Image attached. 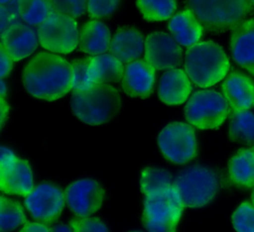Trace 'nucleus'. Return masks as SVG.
<instances>
[{"instance_id":"423d86ee","label":"nucleus","mask_w":254,"mask_h":232,"mask_svg":"<svg viewBox=\"0 0 254 232\" xmlns=\"http://www.w3.org/2000/svg\"><path fill=\"white\" fill-rule=\"evenodd\" d=\"M229 113L227 100L214 90L196 91L185 107L186 119L198 129L218 128Z\"/></svg>"},{"instance_id":"dca6fc26","label":"nucleus","mask_w":254,"mask_h":232,"mask_svg":"<svg viewBox=\"0 0 254 232\" xmlns=\"http://www.w3.org/2000/svg\"><path fill=\"white\" fill-rule=\"evenodd\" d=\"M221 87L231 109L248 110L254 105V82L244 73L231 72Z\"/></svg>"},{"instance_id":"9b49d317","label":"nucleus","mask_w":254,"mask_h":232,"mask_svg":"<svg viewBox=\"0 0 254 232\" xmlns=\"http://www.w3.org/2000/svg\"><path fill=\"white\" fill-rule=\"evenodd\" d=\"M64 195L69 210L81 217H87L99 210L105 198L104 189L91 178H82L69 183Z\"/></svg>"},{"instance_id":"f257e3e1","label":"nucleus","mask_w":254,"mask_h":232,"mask_svg":"<svg viewBox=\"0 0 254 232\" xmlns=\"http://www.w3.org/2000/svg\"><path fill=\"white\" fill-rule=\"evenodd\" d=\"M22 80L31 95L54 101L73 89L74 72L71 64L62 57L41 52L25 66Z\"/></svg>"},{"instance_id":"20e7f679","label":"nucleus","mask_w":254,"mask_h":232,"mask_svg":"<svg viewBox=\"0 0 254 232\" xmlns=\"http://www.w3.org/2000/svg\"><path fill=\"white\" fill-rule=\"evenodd\" d=\"M188 7L211 33L233 30L253 12L250 0H188Z\"/></svg>"},{"instance_id":"2eb2a0df","label":"nucleus","mask_w":254,"mask_h":232,"mask_svg":"<svg viewBox=\"0 0 254 232\" xmlns=\"http://www.w3.org/2000/svg\"><path fill=\"white\" fill-rule=\"evenodd\" d=\"M1 45L13 61H18L29 57L38 47L35 32L22 23L13 24L1 35Z\"/></svg>"},{"instance_id":"4be33fe9","label":"nucleus","mask_w":254,"mask_h":232,"mask_svg":"<svg viewBox=\"0 0 254 232\" xmlns=\"http://www.w3.org/2000/svg\"><path fill=\"white\" fill-rule=\"evenodd\" d=\"M228 174L237 187H254V150H238L228 162Z\"/></svg>"},{"instance_id":"a878e982","label":"nucleus","mask_w":254,"mask_h":232,"mask_svg":"<svg viewBox=\"0 0 254 232\" xmlns=\"http://www.w3.org/2000/svg\"><path fill=\"white\" fill-rule=\"evenodd\" d=\"M54 12L52 0H18V13L28 25L40 26Z\"/></svg>"},{"instance_id":"5701e85b","label":"nucleus","mask_w":254,"mask_h":232,"mask_svg":"<svg viewBox=\"0 0 254 232\" xmlns=\"http://www.w3.org/2000/svg\"><path fill=\"white\" fill-rule=\"evenodd\" d=\"M125 67L123 62L111 54H101L92 58L88 67V75L93 83L118 82L123 78Z\"/></svg>"},{"instance_id":"72a5a7b5","label":"nucleus","mask_w":254,"mask_h":232,"mask_svg":"<svg viewBox=\"0 0 254 232\" xmlns=\"http://www.w3.org/2000/svg\"><path fill=\"white\" fill-rule=\"evenodd\" d=\"M14 20V12L10 8L5 7V5H1V35L4 34L6 30L13 24H15Z\"/></svg>"},{"instance_id":"6e6552de","label":"nucleus","mask_w":254,"mask_h":232,"mask_svg":"<svg viewBox=\"0 0 254 232\" xmlns=\"http://www.w3.org/2000/svg\"><path fill=\"white\" fill-rule=\"evenodd\" d=\"M43 48L58 54H69L77 46L78 31L73 18L54 12L38 29Z\"/></svg>"},{"instance_id":"2f4dec72","label":"nucleus","mask_w":254,"mask_h":232,"mask_svg":"<svg viewBox=\"0 0 254 232\" xmlns=\"http://www.w3.org/2000/svg\"><path fill=\"white\" fill-rule=\"evenodd\" d=\"M54 10L71 18L83 15L86 9V0H52Z\"/></svg>"},{"instance_id":"f704fd0d","label":"nucleus","mask_w":254,"mask_h":232,"mask_svg":"<svg viewBox=\"0 0 254 232\" xmlns=\"http://www.w3.org/2000/svg\"><path fill=\"white\" fill-rule=\"evenodd\" d=\"M0 56H1V70H0V75L1 78H4L5 76H7L13 66V59L11 58V57L7 54L6 50L4 49V47L1 45L0 48Z\"/></svg>"},{"instance_id":"473e14b6","label":"nucleus","mask_w":254,"mask_h":232,"mask_svg":"<svg viewBox=\"0 0 254 232\" xmlns=\"http://www.w3.org/2000/svg\"><path fill=\"white\" fill-rule=\"evenodd\" d=\"M119 0H87V11L91 18L108 17L115 12Z\"/></svg>"},{"instance_id":"0eeeda50","label":"nucleus","mask_w":254,"mask_h":232,"mask_svg":"<svg viewBox=\"0 0 254 232\" xmlns=\"http://www.w3.org/2000/svg\"><path fill=\"white\" fill-rule=\"evenodd\" d=\"M158 146L163 156L171 163H189L197 154V143L193 128L183 122L168 124L158 136Z\"/></svg>"},{"instance_id":"7ed1b4c3","label":"nucleus","mask_w":254,"mask_h":232,"mask_svg":"<svg viewBox=\"0 0 254 232\" xmlns=\"http://www.w3.org/2000/svg\"><path fill=\"white\" fill-rule=\"evenodd\" d=\"M229 59L223 49L212 41L197 43L186 52L185 70L199 87H209L225 77Z\"/></svg>"},{"instance_id":"4c0bfd02","label":"nucleus","mask_w":254,"mask_h":232,"mask_svg":"<svg viewBox=\"0 0 254 232\" xmlns=\"http://www.w3.org/2000/svg\"><path fill=\"white\" fill-rule=\"evenodd\" d=\"M50 232H73V231H72L71 227L60 222V223H57V224L51 226Z\"/></svg>"},{"instance_id":"c756f323","label":"nucleus","mask_w":254,"mask_h":232,"mask_svg":"<svg viewBox=\"0 0 254 232\" xmlns=\"http://www.w3.org/2000/svg\"><path fill=\"white\" fill-rule=\"evenodd\" d=\"M92 58H84L73 59L71 66L74 72L73 90H83L91 87L94 83L90 80L88 75V67Z\"/></svg>"},{"instance_id":"9d476101","label":"nucleus","mask_w":254,"mask_h":232,"mask_svg":"<svg viewBox=\"0 0 254 232\" xmlns=\"http://www.w3.org/2000/svg\"><path fill=\"white\" fill-rule=\"evenodd\" d=\"M64 201V191L58 184L44 181L26 196L25 205L35 220L48 226L58 220Z\"/></svg>"},{"instance_id":"cd10ccee","label":"nucleus","mask_w":254,"mask_h":232,"mask_svg":"<svg viewBox=\"0 0 254 232\" xmlns=\"http://www.w3.org/2000/svg\"><path fill=\"white\" fill-rule=\"evenodd\" d=\"M0 228L1 231L15 230L19 226L26 224L27 218L24 214L22 205L19 201L9 199L2 195L0 197Z\"/></svg>"},{"instance_id":"ddd939ff","label":"nucleus","mask_w":254,"mask_h":232,"mask_svg":"<svg viewBox=\"0 0 254 232\" xmlns=\"http://www.w3.org/2000/svg\"><path fill=\"white\" fill-rule=\"evenodd\" d=\"M155 68L146 60L136 59L125 66L122 89L131 97L147 98L153 93Z\"/></svg>"},{"instance_id":"bb28decb","label":"nucleus","mask_w":254,"mask_h":232,"mask_svg":"<svg viewBox=\"0 0 254 232\" xmlns=\"http://www.w3.org/2000/svg\"><path fill=\"white\" fill-rule=\"evenodd\" d=\"M136 4L144 19L149 22L165 21L177 9L176 0H137Z\"/></svg>"},{"instance_id":"ea45409f","label":"nucleus","mask_w":254,"mask_h":232,"mask_svg":"<svg viewBox=\"0 0 254 232\" xmlns=\"http://www.w3.org/2000/svg\"><path fill=\"white\" fill-rule=\"evenodd\" d=\"M12 0H0V3H1V5H5V4H8Z\"/></svg>"},{"instance_id":"f8f14e48","label":"nucleus","mask_w":254,"mask_h":232,"mask_svg":"<svg viewBox=\"0 0 254 232\" xmlns=\"http://www.w3.org/2000/svg\"><path fill=\"white\" fill-rule=\"evenodd\" d=\"M145 60L155 69H173L181 65L183 52L171 36L154 32L145 41Z\"/></svg>"},{"instance_id":"a19ab883","label":"nucleus","mask_w":254,"mask_h":232,"mask_svg":"<svg viewBox=\"0 0 254 232\" xmlns=\"http://www.w3.org/2000/svg\"><path fill=\"white\" fill-rule=\"evenodd\" d=\"M251 199H252V203L254 205V189H253V192H252V196H251Z\"/></svg>"},{"instance_id":"393cba45","label":"nucleus","mask_w":254,"mask_h":232,"mask_svg":"<svg viewBox=\"0 0 254 232\" xmlns=\"http://www.w3.org/2000/svg\"><path fill=\"white\" fill-rule=\"evenodd\" d=\"M229 139L233 143L246 145L254 142V114L251 111L231 109Z\"/></svg>"},{"instance_id":"e433bc0d","label":"nucleus","mask_w":254,"mask_h":232,"mask_svg":"<svg viewBox=\"0 0 254 232\" xmlns=\"http://www.w3.org/2000/svg\"><path fill=\"white\" fill-rule=\"evenodd\" d=\"M0 111H1V128H3L9 112V105L5 101L4 97L0 98Z\"/></svg>"},{"instance_id":"1a4fd4ad","label":"nucleus","mask_w":254,"mask_h":232,"mask_svg":"<svg viewBox=\"0 0 254 232\" xmlns=\"http://www.w3.org/2000/svg\"><path fill=\"white\" fill-rule=\"evenodd\" d=\"M183 209L173 189L165 195L147 197L142 214L143 225L148 232H176Z\"/></svg>"},{"instance_id":"58836bf2","label":"nucleus","mask_w":254,"mask_h":232,"mask_svg":"<svg viewBox=\"0 0 254 232\" xmlns=\"http://www.w3.org/2000/svg\"><path fill=\"white\" fill-rule=\"evenodd\" d=\"M5 95H6V85L3 78H1V97H5Z\"/></svg>"},{"instance_id":"7c9ffc66","label":"nucleus","mask_w":254,"mask_h":232,"mask_svg":"<svg viewBox=\"0 0 254 232\" xmlns=\"http://www.w3.org/2000/svg\"><path fill=\"white\" fill-rule=\"evenodd\" d=\"M73 232H109L107 226L96 217L74 216L69 220Z\"/></svg>"},{"instance_id":"412c9836","label":"nucleus","mask_w":254,"mask_h":232,"mask_svg":"<svg viewBox=\"0 0 254 232\" xmlns=\"http://www.w3.org/2000/svg\"><path fill=\"white\" fill-rule=\"evenodd\" d=\"M111 36L109 29L100 21L85 23L79 34V50L88 55H101L109 49Z\"/></svg>"},{"instance_id":"c03bdc74","label":"nucleus","mask_w":254,"mask_h":232,"mask_svg":"<svg viewBox=\"0 0 254 232\" xmlns=\"http://www.w3.org/2000/svg\"><path fill=\"white\" fill-rule=\"evenodd\" d=\"M1 232H5V231H1Z\"/></svg>"},{"instance_id":"f3484780","label":"nucleus","mask_w":254,"mask_h":232,"mask_svg":"<svg viewBox=\"0 0 254 232\" xmlns=\"http://www.w3.org/2000/svg\"><path fill=\"white\" fill-rule=\"evenodd\" d=\"M109 52L121 62L136 60L143 52V36L139 30L123 26L117 30L109 45Z\"/></svg>"},{"instance_id":"c9c22d12","label":"nucleus","mask_w":254,"mask_h":232,"mask_svg":"<svg viewBox=\"0 0 254 232\" xmlns=\"http://www.w3.org/2000/svg\"><path fill=\"white\" fill-rule=\"evenodd\" d=\"M20 232H50V228L39 222H27Z\"/></svg>"},{"instance_id":"4468645a","label":"nucleus","mask_w":254,"mask_h":232,"mask_svg":"<svg viewBox=\"0 0 254 232\" xmlns=\"http://www.w3.org/2000/svg\"><path fill=\"white\" fill-rule=\"evenodd\" d=\"M230 51L234 61L254 75V18L231 31Z\"/></svg>"},{"instance_id":"37998d69","label":"nucleus","mask_w":254,"mask_h":232,"mask_svg":"<svg viewBox=\"0 0 254 232\" xmlns=\"http://www.w3.org/2000/svg\"><path fill=\"white\" fill-rule=\"evenodd\" d=\"M131 232H141V231H131Z\"/></svg>"},{"instance_id":"6ab92c4d","label":"nucleus","mask_w":254,"mask_h":232,"mask_svg":"<svg viewBox=\"0 0 254 232\" xmlns=\"http://www.w3.org/2000/svg\"><path fill=\"white\" fill-rule=\"evenodd\" d=\"M0 188L6 194L27 196L34 188L33 174L29 163L17 158L7 172L0 174Z\"/></svg>"},{"instance_id":"aec40b11","label":"nucleus","mask_w":254,"mask_h":232,"mask_svg":"<svg viewBox=\"0 0 254 232\" xmlns=\"http://www.w3.org/2000/svg\"><path fill=\"white\" fill-rule=\"evenodd\" d=\"M168 27L177 42L189 48L197 44L203 31L201 24L190 9L177 13Z\"/></svg>"},{"instance_id":"79ce46f5","label":"nucleus","mask_w":254,"mask_h":232,"mask_svg":"<svg viewBox=\"0 0 254 232\" xmlns=\"http://www.w3.org/2000/svg\"><path fill=\"white\" fill-rule=\"evenodd\" d=\"M250 2H251V4H252V6L254 7V0H250Z\"/></svg>"},{"instance_id":"39448f33","label":"nucleus","mask_w":254,"mask_h":232,"mask_svg":"<svg viewBox=\"0 0 254 232\" xmlns=\"http://www.w3.org/2000/svg\"><path fill=\"white\" fill-rule=\"evenodd\" d=\"M219 188L216 173L202 165L184 169L173 181L172 189L179 202L185 207H202L208 204Z\"/></svg>"},{"instance_id":"c85d7f7f","label":"nucleus","mask_w":254,"mask_h":232,"mask_svg":"<svg viewBox=\"0 0 254 232\" xmlns=\"http://www.w3.org/2000/svg\"><path fill=\"white\" fill-rule=\"evenodd\" d=\"M232 224L237 232H254V205L241 203L232 214Z\"/></svg>"},{"instance_id":"a211bd4d","label":"nucleus","mask_w":254,"mask_h":232,"mask_svg":"<svg viewBox=\"0 0 254 232\" xmlns=\"http://www.w3.org/2000/svg\"><path fill=\"white\" fill-rule=\"evenodd\" d=\"M190 81L183 69H171L160 78L158 94L162 102L167 105L184 103L191 92Z\"/></svg>"},{"instance_id":"b1692460","label":"nucleus","mask_w":254,"mask_h":232,"mask_svg":"<svg viewBox=\"0 0 254 232\" xmlns=\"http://www.w3.org/2000/svg\"><path fill=\"white\" fill-rule=\"evenodd\" d=\"M140 185L145 198L165 195L172 190L173 175L167 170L147 167L141 173Z\"/></svg>"},{"instance_id":"f03ea898","label":"nucleus","mask_w":254,"mask_h":232,"mask_svg":"<svg viewBox=\"0 0 254 232\" xmlns=\"http://www.w3.org/2000/svg\"><path fill=\"white\" fill-rule=\"evenodd\" d=\"M73 114L88 125H101L111 121L121 108L118 90L106 83H94L83 90H73L70 98Z\"/></svg>"}]
</instances>
